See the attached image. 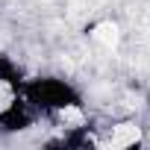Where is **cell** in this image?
Here are the masks:
<instances>
[{"instance_id": "1", "label": "cell", "mask_w": 150, "mask_h": 150, "mask_svg": "<svg viewBox=\"0 0 150 150\" xmlns=\"http://www.w3.org/2000/svg\"><path fill=\"white\" fill-rule=\"evenodd\" d=\"M21 94L27 97V103L44 109V112H59V109H71L80 106V94L74 91L68 83L56 80V77H38L21 86Z\"/></svg>"}, {"instance_id": "2", "label": "cell", "mask_w": 150, "mask_h": 150, "mask_svg": "<svg viewBox=\"0 0 150 150\" xmlns=\"http://www.w3.org/2000/svg\"><path fill=\"white\" fill-rule=\"evenodd\" d=\"M30 124H33V115H30V106H27L21 97H15L6 109H0V127L9 129V132L27 129Z\"/></svg>"}, {"instance_id": "3", "label": "cell", "mask_w": 150, "mask_h": 150, "mask_svg": "<svg viewBox=\"0 0 150 150\" xmlns=\"http://www.w3.org/2000/svg\"><path fill=\"white\" fill-rule=\"evenodd\" d=\"M0 83H6L12 91H18L21 94V86H24V80H21V71L6 59V56H0Z\"/></svg>"}, {"instance_id": "4", "label": "cell", "mask_w": 150, "mask_h": 150, "mask_svg": "<svg viewBox=\"0 0 150 150\" xmlns=\"http://www.w3.org/2000/svg\"><path fill=\"white\" fill-rule=\"evenodd\" d=\"M65 147H91V138H88V129H74L71 135L62 138Z\"/></svg>"}]
</instances>
